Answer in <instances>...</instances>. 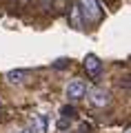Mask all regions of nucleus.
<instances>
[{
    "mask_svg": "<svg viewBox=\"0 0 131 133\" xmlns=\"http://www.w3.org/2000/svg\"><path fill=\"white\" fill-rule=\"evenodd\" d=\"M78 9L82 14L84 22H89V24L100 22V18H102V9H100L98 0H78Z\"/></svg>",
    "mask_w": 131,
    "mask_h": 133,
    "instance_id": "nucleus-1",
    "label": "nucleus"
},
{
    "mask_svg": "<svg viewBox=\"0 0 131 133\" xmlns=\"http://www.w3.org/2000/svg\"><path fill=\"white\" fill-rule=\"evenodd\" d=\"M82 64H84L87 76H91V78H98L100 71H102V62H100V58L96 56V53H87L84 60H82Z\"/></svg>",
    "mask_w": 131,
    "mask_h": 133,
    "instance_id": "nucleus-2",
    "label": "nucleus"
},
{
    "mask_svg": "<svg viewBox=\"0 0 131 133\" xmlns=\"http://www.w3.org/2000/svg\"><path fill=\"white\" fill-rule=\"evenodd\" d=\"M84 93H87V84H84L82 80H71L69 84H67V98H69L71 102L84 98Z\"/></svg>",
    "mask_w": 131,
    "mask_h": 133,
    "instance_id": "nucleus-3",
    "label": "nucleus"
},
{
    "mask_svg": "<svg viewBox=\"0 0 131 133\" xmlns=\"http://www.w3.org/2000/svg\"><path fill=\"white\" fill-rule=\"evenodd\" d=\"M89 98H91V104L93 107H109L111 104V95H109V91H104V89H91Z\"/></svg>",
    "mask_w": 131,
    "mask_h": 133,
    "instance_id": "nucleus-4",
    "label": "nucleus"
},
{
    "mask_svg": "<svg viewBox=\"0 0 131 133\" xmlns=\"http://www.w3.org/2000/svg\"><path fill=\"white\" fill-rule=\"evenodd\" d=\"M29 78V71L27 69H14V71H7V80L14 82V84H20Z\"/></svg>",
    "mask_w": 131,
    "mask_h": 133,
    "instance_id": "nucleus-5",
    "label": "nucleus"
},
{
    "mask_svg": "<svg viewBox=\"0 0 131 133\" xmlns=\"http://www.w3.org/2000/svg\"><path fill=\"white\" fill-rule=\"evenodd\" d=\"M33 122H36V131L33 133H47V120H45V115H33Z\"/></svg>",
    "mask_w": 131,
    "mask_h": 133,
    "instance_id": "nucleus-6",
    "label": "nucleus"
},
{
    "mask_svg": "<svg viewBox=\"0 0 131 133\" xmlns=\"http://www.w3.org/2000/svg\"><path fill=\"white\" fill-rule=\"evenodd\" d=\"M62 118H76V109L73 107H62Z\"/></svg>",
    "mask_w": 131,
    "mask_h": 133,
    "instance_id": "nucleus-7",
    "label": "nucleus"
},
{
    "mask_svg": "<svg viewBox=\"0 0 131 133\" xmlns=\"http://www.w3.org/2000/svg\"><path fill=\"white\" fill-rule=\"evenodd\" d=\"M20 133H31V131H29V129H24V131H20Z\"/></svg>",
    "mask_w": 131,
    "mask_h": 133,
    "instance_id": "nucleus-8",
    "label": "nucleus"
}]
</instances>
